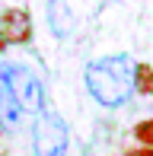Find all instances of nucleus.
<instances>
[{
    "label": "nucleus",
    "instance_id": "obj_7",
    "mask_svg": "<svg viewBox=\"0 0 153 156\" xmlns=\"http://www.w3.org/2000/svg\"><path fill=\"white\" fill-rule=\"evenodd\" d=\"M134 93L153 96V67L150 64H134Z\"/></svg>",
    "mask_w": 153,
    "mask_h": 156
},
{
    "label": "nucleus",
    "instance_id": "obj_6",
    "mask_svg": "<svg viewBox=\"0 0 153 156\" xmlns=\"http://www.w3.org/2000/svg\"><path fill=\"white\" fill-rule=\"evenodd\" d=\"M23 118H26V112L0 89V127H3L6 134H16L19 127H23Z\"/></svg>",
    "mask_w": 153,
    "mask_h": 156
},
{
    "label": "nucleus",
    "instance_id": "obj_3",
    "mask_svg": "<svg viewBox=\"0 0 153 156\" xmlns=\"http://www.w3.org/2000/svg\"><path fill=\"white\" fill-rule=\"evenodd\" d=\"M70 127L58 108H41L32 121V156H67Z\"/></svg>",
    "mask_w": 153,
    "mask_h": 156
},
{
    "label": "nucleus",
    "instance_id": "obj_8",
    "mask_svg": "<svg viewBox=\"0 0 153 156\" xmlns=\"http://www.w3.org/2000/svg\"><path fill=\"white\" fill-rule=\"evenodd\" d=\"M134 137L141 147H153V118H144L134 124Z\"/></svg>",
    "mask_w": 153,
    "mask_h": 156
},
{
    "label": "nucleus",
    "instance_id": "obj_10",
    "mask_svg": "<svg viewBox=\"0 0 153 156\" xmlns=\"http://www.w3.org/2000/svg\"><path fill=\"white\" fill-rule=\"evenodd\" d=\"M112 3H121V0H112Z\"/></svg>",
    "mask_w": 153,
    "mask_h": 156
},
{
    "label": "nucleus",
    "instance_id": "obj_5",
    "mask_svg": "<svg viewBox=\"0 0 153 156\" xmlns=\"http://www.w3.org/2000/svg\"><path fill=\"white\" fill-rule=\"evenodd\" d=\"M45 13H48V29H51V35L58 41L70 38V35L76 32V16H73V10H70L67 0H48Z\"/></svg>",
    "mask_w": 153,
    "mask_h": 156
},
{
    "label": "nucleus",
    "instance_id": "obj_2",
    "mask_svg": "<svg viewBox=\"0 0 153 156\" xmlns=\"http://www.w3.org/2000/svg\"><path fill=\"white\" fill-rule=\"evenodd\" d=\"M0 89L32 118L41 108H48V96H45L41 80L35 76L32 67H26L19 61H0Z\"/></svg>",
    "mask_w": 153,
    "mask_h": 156
},
{
    "label": "nucleus",
    "instance_id": "obj_9",
    "mask_svg": "<svg viewBox=\"0 0 153 156\" xmlns=\"http://www.w3.org/2000/svg\"><path fill=\"white\" fill-rule=\"evenodd\" d=\"M124 156H153V147H137V150H128Z\"/></svg>",
    "mask_w": 153,
    "mask_h": 156
},
{
    "label": "nucleus",
    "instance_id": "obj_1",
    "mask_svg": "<svg viewBox=\"0 0 153 156\" xmlns=\"http://www.w3.org/2000/svg\"><path fill=\"white\" fill-rule=\"evenodd\" d=\"M83 86L102 108H121L134 96V58L128 51L96 58L83 67Z\"/></svg>",
    "mask_w": 153,
    "mask_h": 156
},
{
    "label": "nucleus",
    "instance_id": "obj_4",
    "mask_svg": "<svg viewBox=\"0 0 153 156\" xmlns=\"http://www.w3.org/2000/svg\"><path fill=\"white\" fill-rule=\"evenodd\" d=\"M0 38L6 45H26L32 38V16L23 6H10L0 13Z\"/></svg>",
    "mask_w": 153,
    "mask_h": 156
}]
</instances>
